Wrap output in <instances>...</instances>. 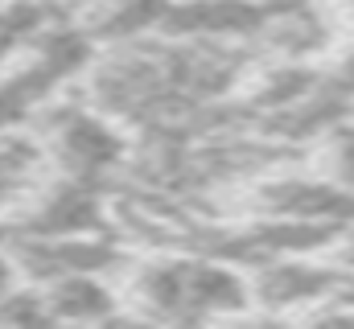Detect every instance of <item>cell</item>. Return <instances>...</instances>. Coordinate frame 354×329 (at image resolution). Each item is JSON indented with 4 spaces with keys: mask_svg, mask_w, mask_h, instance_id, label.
<instances>
[{
    "mask_svg": "<svg viewBox=\"0 0 354 329\" xmlns=\"http://www.w3.org/2000/svg\"><path fill=\"white\" fill-rule=\"evenodd\" d=\"M132 321H214L252 309V276L243 263L198 251L161 247L132 255L120 272Z\"/></svg>",
    "mask_w": 354,
    "mask_h": 329,
    "instance_id": "6da1fadb",
    "label": "cell"
},
{
    "mask_svg": "<svg viewBox=\"0 0 354 329\" xmlns=\"http://www.w3.org/2000/svg\"><path fill=\"white\" fill-rule=\"evenodd\" d=\"M46 153L54 173H66V177H79V181H95V185H115L124 164L132 157V136L120 120H111L103 107L87 103L83 95L66 99H50L33 124H29Z\"/></svg>",
    "mask_w": 354,
    "mask_h": 329,
    "instance_id": "7a4b0ae2",
    "label": "cell"
},
{
    "mask_svg": "<svg viewBox=\"0 0 354 329\" xmlns=\"http://www.w3.org/2000/svg\"><path fill=\"white\" fill-rule=\"evenodd\" d=\"M115 223V202L107 185L54 173L29 206L12 218V235L62 239V235H107Z\"/></svg>",
    "mask_w": 354,
    "mask_h": 329,
    "instance_id": "3957f363",
    "label": "cell"
},
{
    "mask_svg": "<svg viewBox=\"0 0 354 329\" xmlns=\"http://www.w3.org/2000/svg\"><path fill=\"white\" fill-rule=\"evenodd\" d=\"M252 309L264 317H305L330 297H338L346 267L334 255H280L248 267Z\"/></svg>",
    "mask_w": 354,
    "mask_h": 329,
    "instance_id": "277c9868",
    "label": "cell"
},
{
    "mask_svg": "<svg viewBox=\"0 0 354 329\" xmlns=\"http://www.w3.org/2000/svg\"><path fill=\"white\" fill-rule=\"evenodd\" d=\"M248 210L260 218H292V223H330L351 227L354 223V194L334 185L326 173H260L248 181Z\"/></svg>",
    "mask_w": 354,
    "mask_h": 329,
    "instance_id": "5b68a950",
    "label": "cell"
},
{
    "mask_svg": "<svg viewBox=\"0 0 354 329\" xmlns=\"http://www.w3.org/2000/svg\"><path fill=\"white\" fill-rule=\"evenodd\" d=\"M50 321L71 326H103V321H132L124 284L115 272H66L41 284Z\"/></svg>",
    "mask_w": 354,
    "mask_h": 329,
    "instance_id": "8992f818",
    "label": "cell"
},
{
    "mask_svg": "<svg viewBox=\"0 0 354 329\" xmlns=\"http://www.w3.org/2000/svg\"><path fill=\"white\" fill-rule=\"evenodd\" d=\"M54 177L50 153L41 144V136L25 124V128H8L0 132V214L12 223L29 198Z\"/></svg>",
    "mask_w": 354,
    "mask_h": 329,
    "instance_id": "52a82bcc",
    "label": "cell"
},
{
    "mask_svg": "<svg viewBox=\"0 0 354 329\" xmlns=\"http://www.w3.org/2000/svg\"><path fill=\"white\" fill-rule=\"evenodd\" d=\"M75 8L66 0H0V70L33 46L41 29H50L58 17H71Z\"/></svg>",
    "mask_w": 354,
    "mask_h": 329,
    "instance_id": "ba28073f",
    "label": "cell"
},
{
    "mask_svg": "<svg viewBox=\"0 0 354 329\" xmlns=\"http://www.w3.org/2000/svg\"><path fill=\"white\" fill-rule=\"evenodd\" d=\"M313 153H317V173H326L334 185L354 194V115L342 120L338 128H330L313 144Z\"/></svg>",
    "mask_w": 354,
    "mask_h": 329,
    "instance_id": "9c48e42d",
    "label": "cell"
},
{
    "mask_svg": "<svg viewBox=\"0 0 354 329\" xmlns=\"http://www.w3.org/2000/svg\"><path fill=\"white\" fill-rule=\"evenodd\" d=\"M25 276H21V267H17V255H12V247L8 243H0V301L21 284Z\"/></svg>",
    "mask_w": 354,
    "mask_h": 329,
    "instance_id": "30bf717a",
    "label": "cell"
},
{
    "mask_svg": "<svg viewBox=\"0 0 354 329\" xmlns=\"http://www.w3.org/2000/svg\"><path fill=\"white\" fill-rule=\"evenodd\" d=\"M334 4V12H338V21H346L354 29V0H330Z\"/></svg>",
    "mask_w": 354,
    "mask_h": 329,
    "instance_id": "8fae6325",
    "label": "cell"
},
{
    "mask_svg": "<svg viewBox=\"0 0 354 329\" xmlns=\"http://www.w3.org/2000/svg\"><path fill=\"white\" fill-rule=\"evenodd\" d=\"M8 239H12V223L0 214V243H8Z\"/></svg>",
    "mask_w": 354,
    "mask_h": 329,
    "instance_id": "7c38bea8",
    "label": "cell"
}]
</instances>
